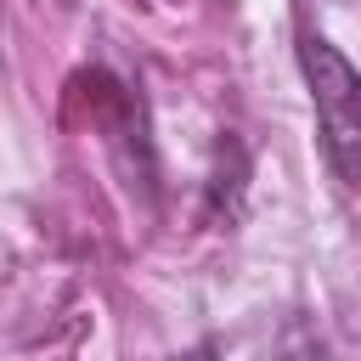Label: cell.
<instances>
[{"label": "cell", "instance_id": "cell-2", "mask_svg": "<svg viewBox=\"0 0 361 361\" xmlns=\"http://www.w3.org/2000/svg\"><path fill=\"white\" fill-rule=\"evenodd\" d=\"M271 361H327V350H322L310 333H288V338H282V350H276Z\"/></svg>", "mask_w": 361, "mask_h": 361}, {"label": "cell", "instance_id": "cell-1", "mask_svg": "<svg viewBox=\"0 0 361 361\" xmlns=\"http://www.w3.org/2000/svg\"><path fill=\"white\" fill-rule=\"evenodd\" d=\"M299 68H305V85L316 96V118H322V141H327L333 169L350 186H361V73L322 34L299 39Z\"/></svg>", "mask_w": 361, "mask_h": 361}, {"label": "cell", "instance_id": "cell-3", "mask_svg": "<svg viewBox=\"0 0 361 361\" xmlns=\"http://www.w3.org/2000/svg\"><path fill=\"white\" fill-rule=\"evenodd\" d=\"M186 361H209V344H203V350H192V355H186Z\"/></svg>", "mask_w": 361, "mask_h": 361}]
</instances>
